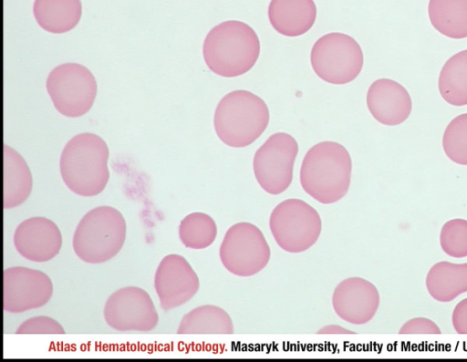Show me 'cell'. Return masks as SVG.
<instances>
[{"label": "cell", "instance_id": "2e32d148", "mask_svg": "<svg viewBox=\"0 0 467 362\" xmlns=\"http://www.w3.org/2000/svg\"><path fill=\"white\" fill-rule=\"evenodd\" d=\"M367 106L378 122L396 126L409 118L412 101L401 84L389 78H379L368 88Z\"/></svg>", "mask_w": 467, "mask_h": 362}, {"label": "cell", "instance_id": "9c48e42d", "mask_svg": "<svg viewBox=\"0 0 467 362\" xmlns=\"http://www.w3.org/2000/svg\"><path fill=\"white\" fill-rule=\"evenodd\" d=\"M46 87L56 109L69 118L86 114L97 94L93 74L77 63L61 64L53 68L47 76Z\"/></svg>", "mask_w": 467, "mask_h": 362}, {"label": "cell", "instance_id": "603a6c76", "mask_svg": "<svg viewBox=\"0 0 467 362\" xmlns=\"http://www.w3.org/2000/svg\"><path fill=\"white\" fill-rule=\"evenodd\" d=\"M438 88L447 103L467 105V49L452 55L442 66Z\"/></svg>", "mask_w": 467, "mask_h": 362}, {"label": "cell", "instance_id": "7c38bea8", "mask_svg": "<svg viewBox=\"0 0 467 362\" xmlns=\"http://www.w3.org/2000/svg\"><path fill=\"white\" fill-rule=\"evenodd\" d=\"M53 294L51 279L44 272L13 266L3 273V307L19 314L45 305Z\"/></svg>", "mask_w": 467, "mask_h": 362}, {"label": "cell", "instance_id": "d6986e66", "mask_svg": "<svg viewBox=\"0 0 467 362\" xmlns=\"http://www.w3.org/2000/svg\"><path fill=\"white\" fill-rule=\"evenodd\" d=\"M426 288L436 301L447 303L467 292V263L453 264L441 261L429 270Z\"/></svg>", "mask_w": 467, "mask_h": 362}, {"label": "cell", "instance_id": "ba28073f", "mask_svg": "<svg viewBox=\"0 0 467 362\" xmlns=\"http://www.w3.org/2000/svg\"><path fill=\"white\" fill-rule=\"evenodd\" d=\"M219 256L223 265L231 274L249 277L267 265L271 250L257 226L241 222L226 231L220 245Z\"/></svg>", "mask_w": 467, "mask_h": 362}, {"label": "cell", "instance_id": "4fadbf2b", "mask_svg": "<svg viewBox=\"0 0 467 362\" xmlns=\"http://www.w3.org/2000/svg\"><path fill=\"white\" fill-rule=\"evenodd\" d=\"M199 287L198 275L183 256L171 253L162 258L154 276V288L162 310L169 311L187 303Z\"/></svg>", "mask_w": 467, "mask_h": 362}, {"label": "cell", "instance_id": "cb8c5ba5", "mask_svg": "<svg viewBox=\"0 0 467 362\" xmlns=\"http://www.w3.org/2000/svg\"><path fill=\"white\" fill-rule=\"evenodd\" d=\"M216 236L217 225L214 220L204 212H192L180 222L179 237L186 248H207L214 242Z\"/></svg>", "mask_w": 467, "mask_h": 362}, {"label": "cell", "instance_id": "83f0119b", "mask_svg": "<svg viewBox=\"0 0 467 362\" xmlns=\"http://www.w3.org/2000/svg\"><path fill=\"white\" fill-rule=\"evenodd\" d=\"M400 334H441L440 327L431 319L414 317L400 327Z\"/></svg>", "mask_w": 467, "mask_h": 362}, {"label": "cell", "instance_id": "7402d4cb", "mask_svg": "<svg viewBox=\"0 0 467 362\" xmlns=\"http://www.w3.org/2000/svg\"><path fill=\"white\" fill-rule=\"evenodd\" d=\"M178 334H233L232 318L223 308L213 305L198 306L185 314Z\"/></svg>", "mask_w": 467, "mask_h": 362}, {"label": "cell", "instance_id": "30bf717a", "mask_svg": "<svg viewBox=\"0 0 467 362\" xmlns=\"http://www.w3.org/2000/svg\"><path fill=\"white\" fill-rule=\"evenodd\" d=\"M297 152L296 139L285 132L271 135L257 149L253 169L257 182L265 191L277 195L288 189L293 180Z\"/></svg>", "mask_w": 467, "mask_h": 362}, {"label": "cell", "instance_id": "d4e9b609", "mask_svg": "<svg viewBox=\"0 0 467 362\" xmlns=\"http://www.w3.org/2000/svg\"><path fill=\"white\" fill-rule=\"evenodd\" d=\"M442 148L451 161L467 166V113L458 115L447 125Z\"/></svg>", "mask_w": 467, "mask_h": 362}, {"label": "cell", "instance_id": "e0dca14e", "mask_svg": "<svg viewBox=\"0 0 467 362\" xmlns=\"http://www.w3.org/2000/svg\"><path fill=\"white\" fill-rule=\"evenodd\" d=\"M268 18L279 34L299 36L309 31L315 24L317 6L314 0H271Z\"/></svg>", "mask_w": 467, "mask_h": 362}, {"label": "cell", "instance_id": "3957f363", "mask_svg": "<svg viewBox=\"0 0 467 362\" xmlns=\"http://www.w3.org/2000/svg\"><path fill=\"white\" fill-rule=\"evenodd\" d=\"M109 148L98 135L84 132L65 145L59 170L66 186L82 197H93L105 189L109 179Z\"/></svg>", "mask_w": 467, "mask_h": 362}, {"label": "cell", "instance_id": "7a4b0ae2", "mask_svg": "<svg viewBox=\"0 0 467 362\" xmlns=\"http://www.w3.org/2000/svg\"><path fill=\"white\" fill-rule=\"evenodd\" d=\"M202 55L211 71L224 78H235L248 72L260 55V41L246 23L227 20L207 34Z\"/></svg>", "mask_w": 467, "mask_h": 362}, {"label": "cell", "instance_id": "44dd1931", "mask_svg": "<svg viewBox=\"0 0 467 362\" xmlns=\"http://www.w3.org/2000/svg\"><path fill=\"white\" fill-rule=\"evenodd\" d=\"M428 15L441 35L454 39L467 37V0H430Z\"/></svg>", "mask_w": 467, "mask_h": 362}, {"label": "cell", "instance_id": "6da1fadb", "mask_svg": "<svg viewBox=\"0 0 467 362\" xmlns=\"http://www.w3.org/2000/svg\"><path fill=\"white\" fill-rule=\"evenodd\" d=\"M352 160L347 149L336 141H322L306 153L300 169L303 190L323 204L341 200L348 191Z\"/></svg>", "mask_w": 467, "mask_h": 362}, {"label": "cell", "instance_id": "ac0fdd59", "mask_svg": "<svg viewBox=\"0 0 467 362\" xmlns=\"http://www.w3.org/2000/svg\"><path fill=\"white\" fill-rule=\"evenodd\" d=\"M32 186L27 163L16 150L5 144L3 207L12 209L21 205L29 197Z\"/></svg>", "mask_w": 467, "mask_h": 362}, {"label": "cell", "instance_id": "5bb4252c", "mask_svg": "<svg viewBox=\"0 0 467 362\" xmlns=\"http://www.w3.org/2000/svg\"><path fill=\"white\" fill-rule=\"evenodd\" d=\"M379 302L377 287L361 277L341 281L332 295V305L337 316L358 326L367 324L375 316Z\"/></svg>", "mask_w": 467, "mask_h": 362}, {"label": "cell", "instance_id": "277c9868", "mask_svg": "<svg viewBox=\"0 0 467 362\" xmlns=\"http://www.w3.org/2000/svg\"><path fill=\"white\" fill-rule=\"evenodd\" d=\"M270 114L266 103L244 89L226 94L218 103L213 125L218 138L227 146L244 148L266 129Z\"/></svg>", "mask_w": 467, "mask_h": 362}, {"label": "cell", "instance_id": "5b68a950", "mask_svg": "<svg viewBox=\"0 0 467 362\" xmlns=\"http://www.w3.org/2000/svg\"><path fill=\"white\" fill-rule=\"evenodd\" d=\"M126 221L114 207L103 205L88 211L73 234L76 255L88 264H102L113 258L126 239Z\"/></svg>", "mask_w": 467, "mask_h": 362}, {"label": "cell", "instance_id": "f1b7e54d", "mask_svg": "<svg viewBox=\"0 0 467 362\" xmlns=\"http://www.w3.org/2000/svg\"><path fill=\"white\" fill-rule=\"evenodd\" d=\"M453 328L458 334L467 335V298L461 300L451 315Z\"/></svg>", "mask_w": 467, "mask_h": 362}, {"label": "cell", "instance_id": "52a82bcc", "mask_svg": "<svg viewBox=\"0 0 467 362\" xmlns=\"http://www.w3.org/2000/svg\"><path fill=\"white\" fill-rule=\"evenodd\" d=\"M310 62L313 70L322 80L344 85L359 75L364 57L356 39L344 33L333 32L322 36L315 42Z\"/></svg>", "mask_w": 467, "mask_h": 362}, {"label": "cell", "instance_id": "9a60e30c", "mask_svg": "<svg viewBox=\"0 0 467 362\" xmlns=\"http://www.w3.org/2000/svg\"><path fill=\"white\" fill-rule=\"evenodd\" d=\"M14 245L24 258L44 263L58 254L62 235L51 220L42 216L31 217L20 222L15 230Z\"/></svg>", "mask_w": 467, "mask_h": 362}, {"label": "cell", "instance_id": "8fae6325", "mask_svg": "<svg viewBox=\"0 0 467 362\" xmlns=\"http://www.w3.org/2000/svg\"><path fill=\"white\" fill-rule=\"evenodd\" d=\"M103 315L108 326L118 331H150L159 322L150 295L137 286L112 293L105 303Z\"/></svg>", "mask_w": 467, "mask_h": 362}, {"label": "cell", "instance_id": "ffe728a7", "mask_svg": "<svg viewBox=\"0 0 467 362\" xmlns=\"http://www.w3.org/2000/svg\"><path fill=\"white\" fill-rule=\"evenodd\" d=\"M34 16L46 31L62 34L73 29L80 20V0H35Z\"/></svg>", "mask_w": 467, "mask_h": 362}, {"label": "cell", "instance_id": "4316f807", "mask_svg": "<svg viewBox=\"0 0 467 362\" xmlns=\"http://www.w3.org/2000/svg\"><path fill=\"white\" fill-rule=\"evenodd\" d=\"M16 334H65L63 326L54 318L47 315L34 316L24 321Z\"/></svg>", "mask_w": 467, "mask_h": 362}, {"label": "cell", "instance_id": "8992f818", "mask_svg": "<svg viewBox=\"0 0 467 362\" xmlns=\"http://www.w3.org/2000/svg\"><path fill=\"white\" fill-rule=\"evenodd\" d=\"M269 228L277 245L297 253L308 250L320 236L322 221L317 211L303 200L279 202L269 217Z\"/></svg>", "mask_w": 467, "mask_h": 362}, {"label": "cell", "instance_id": "484cf974", "mask_svg": "<svg viewBox=\"0 0 467 362\" xmlns=\"http://www.w3.org/2000/svg\"><path fill=\"white\" fill-rule=\"evenodd\" d=\"M440 244L449 256H467V220L455 218L446 222L440 233Z\"/></svg>", "mask_w": 467, "mask_h": 362}, {"label": "cell", "instance_id": "f546056e", "mask_svg": "<svg viewBox=\"0 0 467 362\" xmlns=\"http://www.w3.org/2000/svg\"><path fill=\"white\" fill-rule=\"evenodd\" d=\"M318 334H353L354 332L345 329L342 326L330 325L322 327L318 332Z\"/></svg>", "mask_w": 467, "mask_h": 362}]
</instances>
